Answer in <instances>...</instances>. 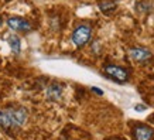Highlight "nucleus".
I'll use <instances>...</instances> for the list:
<instances>
[{
	"instance_id": "7",
	"label": "nucleus",
	"mask_w": 154,
	"mask_h": 140,
	"mask_svg": "<svg viewBox=\"0 0 154 140\" xmlns=\"http://www.w3.org/2000/svg\"><path fill=\"white\" fill-rule=\"evenodd\" d=\"M98 7L103 14H112L117 9V2L116 0H99Z\"/></svg>"
},
{
	"instance_id": "6",
	"label": "nucleus",
	"mask_w": 154,
	"mask_h": 140,
	"mask_svg": "<svg viewBox=\"0 0 154 140\" xmlns=\"http://www.w3.org/2000/svg\"><path fill=\"white\" fill-rule=\"evenodd\" d=\"M133 137L134 140H153L154 130L147 125H137L133 129Z\"/></svg>"
},
{
	"instance_id": "1",
	"label": "nucleus",
	"mask_w": 154,
	"mask_h": 140,
	"mask_svg": "<svg viewBox=\"0 0 154 140\" xmlns=\"http://www.w3.org/2000/svg\"><path fill=\"white\" fill-rule=\"evenodd\" d=\"M27 109L24 107H5V109H0V127L6 130L7 133L16 130L21 127L27 120Z\"/></svg>"
},
{
	"instance_id": "2",
	"label": "nucleus",
	"mask_w": 154,
	"mask_h": 140,
	"mask_svg": "<svg viewBox=\"0 0 154 140\" xmlns=\"http://www.w3.org/2000/svg\"><path fill=\"white\" fill-rule=\"evenodd\" d=\"M91 36H92V28L88 24H79L76 26L75 30L72 31V42L76 48H82L89 42L91 40Z\"/></svg>"
},
{
	"instance_id": "12",
	"label": "nucleus",
	"mask_w": 154,
	"mask_h": 140,
	"mask_svg": "<svg viewBox=\"0 0 154 140\" xmlns=\"http://www.w3.org/2000/svg\"><path fill=\"white\" fill-rule=\"evenodd\" d=\"M3 23V17H2V16H0V24Z\"/></svg>"
},
{
	"instance_id": "3",
	"label": "nucleus",
	"mask_w": 154,
	"mask_h": 140,
	"mask_svg": "<svg viewBox=\"0 0 154 140\" xmlns=\"http://www.w3.org/2000/svg\"><path fill=\"white\" fill-rule=\"evenodd\" d=\"M103 72L109 79H113L119 82V84H123L129 79V71L126 68H123L120 65H115V64H107V65L103 67Z\"/></svg>"
},
{
	"instance_id": "11",
	"label": "nucleus",
	"mask_w": 154,
	"mask_h": 140,
	"mask_svg": "<svg viewBox=\"0 0 154 140\" xmlns=\"http://www.w3.org/2000/svg\"><path fill=\"white\" fill-rule=\"evenodd\" d=\"M92 91H94V92H96V93H98V95H102V91H99V89L98 88H96V86H92Z\"/></svg>"
},
{
	"instance_id": "9",
	"label": "nucleus",
	"mask_w": 154,
	"mask_h": 140,
	"mask_svg": "<svg viewBox=\"0 0 154 140\" xmlns=\"http://www.w3.org/2000/svg\"><path fill=\"white\" fill-rule=\"evenodd\" d=\"M7 41H9L10 48L13 50L14 54H20V50H21V42H20V38L16 36V34H10L7 37Z\"/></svg>"
},
{
	"instance_id": "4",
	"label": "nucleus",
	"mask_w": 154,
	"mask_h": 140,
	"mask_svg": "<svg viewBox=\"0 0 154 140\" xmlns=\"http://www.w3.org/2000/svg\"><path fill=\"white\" fill-rule=\"evenodd\" d=\"M6 23H7V26H9L10 30H13V31H19V33H30V31L33 30L31 23H30L27 19H24V17H19V16L9 17Z\"/></svg>"
},
{
	"instance_id": "10",
	"label": "nucleus",
	"mask_w": 154,
	"mask_h": 140,
	"mask_svg": "<svg viewBox=\"0 0 154 140\" xmlns=\"http://www.w3.org/2000/svg\"><path fill=\"white\" fill-rule=\"evenodd\" d=\"M136 10L137 11H140V13H147L151 10V6L149 3H146V2H139L137 5H136Z\"/></svg>"
},
{
	"instance_id": "8",
	"label": "nucleus",
	"mask_w": 154,
	"mask_h": 140,
	"mask_svg": "<svg viewBox=\"0 0 154 140\" xmlns=\"http://www.w3.org/2000/svg\"><path fill=\"white\" fill-rule=\"evenodd\" d=\"M61 93H62V88L58 84H52L48 86L47 89V96L51 101H58L61 98Z\"/></svg>"
},
{
	"instance_id": "5",
	"label": "nucleus",
	"mask_w": 154,
	"mask_h": 140,
	"mask_svg": "<svg viewBox=\"0 0 154 140\" xmlns=\"http://www.w3.org/2000/svg\"><path fill=\"white\" fill-rule=\"evenodd\" d=\"M129 55L137 64H147L153 58L151 51H149L147 48H143V47H133V48H130L129 50Z\"/></svg>"
}]
</instances>
